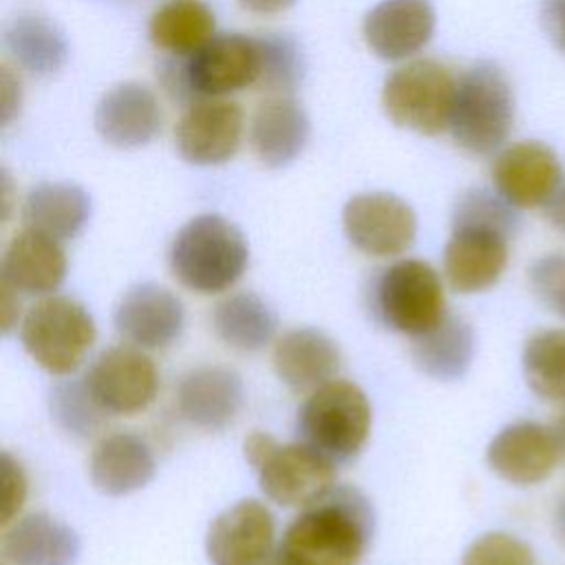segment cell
Here are the masks:
<instances>
[{
  "mask_svg": "<svg viewBox=\"0 0 565 565\" xmlns=\"http://www.w3.org/2000/svg\"><path fill=\"white\" fill-rule=\"evenodd\" d=\"M373 536V508L351 488H333L285 530L274 565H358Z\"/></svg>",
  "mask_w": 565,
  "mask_h": 565,
  "instance_id": "6da1fadb",
  "label": "cell"
},
{
  "mask_svg": "<svg viewBox=\"0 0 565 565\" xmlns=\"http://www.w3.org/2000/svg\"><path fill=\"white\" fill-rule=\"evenodd\" d=\"M168 260L183 287L196 294H218L243 276L249 247L232 221L218 214H201L174 234Z\"/></svg>",
  "mask_w": 565,
  "mask_h": 565,
  "instance_id": "7a4b0ae2",
  "label": "cell"
},
{
  "mask_svg": "<svg viewBox=\"0 0 565 565\" xmlns=\"http://www.w3.org/2000/svg\"><path fill=\"white\" fill-rule=\"evenodd\" d=\"M514 115L516 99L508 73L497 62L481 60L457 79L448 130L459 148L486 157L505 146Z\"/></svg>",
  "mask_w": 565,
  "mask_h": 565,
  "instance_id": "3957f363",
  "label": "cell"
},
{
  "mask_svg": "<svg viewBox=\"0 0 565 565\" xmlns=\"http://www.w3.org/2000/svg\"><path fill=\"white\" fill-rule=\"evenodd\" d=\"M305 444L331 461L353 459L371 433V404L364 391L347 380H329L311 391L298 413Z\"/></svg>",
  "mask_w": 565,
  "mask_h": 565,
  "instance_id": "277c9868",
  "label": "cell"
},
{
  "mask_svg": "<svg viewBox=\"0 0 565 565\" xmlns=\"http://www.w3.org/2000/svg\"><path fill=\"white\" fill-rule=\"evenodd\" d=\"M97 335L84 305L68 296H46L20 322V342L31 360L51 375L75 371Z\"/></svg>",
  "mask_w": 565,
  "mask_h": 565,
  "instance_id": "5b68a950",
  "label": "cell"
},
{
  "mask_svg": "<svg viewBox=\"0 0 565 565\" xmlns=\"http://www.w3.org/2000/svg\"><path fill=\"white\" fill-rule=\"evenodd\" d=\"M457 79L437 60H413L393 71L382 88V106L388 119L419 135H439L450 128Z\"/></svg>",
  "mask_w": 565,
  "mask_h": 565,
  "instance_id": "8992f818",
  "label": "cell"
},
{
  "mask_svg": "<svg viewBox=\"0 0 565 565\" xmlns=\"http://www.w3.org/2000/svg\"><path fill=\"white\" fill-rule=\"evenodd\" d=\"M375 318L408 335H422L446 318V296L439 274L426 260L406 258L386 267L373 282Z\"/></svg>",
  "mask_w": 565,
  "mask_h": 565,
  "instance_id": "52a82bcc",
  "label": "cell"
},
{
  "mask_svg": "<svg viewBox=\"0 0 565 565\" xmlns=\"http://www.w3.org/2000/svg\"><path fill=\"white\" fill-rule=\"evenodd\" d=\"M263 77L260 38L243 33H221L190 55L179 79L188 93L201 97H223L247 86H258Z\"/></svg>",
  "mask_w": 565,
  "mask_h": 565,
  "instance_id": "ba28073f",
  "label": "cell"
},
{
  "mask_svg": "<svg viewBox=\"0 0 565 565\" xmlns=\"http://www.w3.org/2000/svg\"><path fill=\"white\" fill-rule=\"evenodd\" d=\"M84 384L104 413L135 415L154 402L159 373L141 349L121 344L97 355Z\"/></svg>",
  "mask_w": 565,
  "mask_h": 565,
  "instance_id": "9c48e42d",
  "label": "cell"
},
{
  "mask_svg": "<svg viewBox=\"0 0 565 565\" xmlns=\"http://www.w3.org/2000/svg\"><path fill=\"white\" fill-rule=\"evenodd\" d=\"M494 190L516 210H536L563 181V163L556 150L539 139L503 146L490 168Z\"/></svg>",
  "mask_w": 565,
  "mask_h": 565,
  "instance_id": "30bf717a",
  "label": "cell"
},
{
  "mask_svg": "<svg viewBox=\"0 0 565 565\" xmlns=\"http://www.w3.org/2000/svg\"><path fill=\"white\" fill-rule=\"evenodd\" d=\"M505 230L481 223H452L444 247V276L457 294H481L499 282L510 260Z\"/></svg>",
  "mask_w": 565,
  "mask_h": 565,
  "instance_id": "8fae6325",
  "label": "cell"
},
{
  "mask_svg": "<svg viewBox=\"0 0 565 565\" xmlns=\"http://www.w3.org/2000/svg\"><path fill=\"white\" fill-rule=\"evenodd\" d=\"M347 238L364 254L386 258L406 252L417 234L413 207L391 192H364L342 210Z\"/></svg>",
  "mask_w": 565,
  "mask_h": 565,
  "instance_id": "7c38bea8",
  "label": "cell"
},
{
  "mask_svg": "<svg viewBox=\"0 0 565 565\" xmlns=\"http://www.w3.org/2000/svg\"><path fill=\"white\" fill-rule=\"evenodd\" d=\"M335 461L309 444H285L256 470L267 499L285 508H309L335 488Z\"/></svg>",
  "mask_w": 565,
  "mask_h": 565,
  "instance_id": "4fadbf2b",
  "label": "cell"
},
{
  "mask_svg": "<svg viewBox=\"0 0 565 565\" xmlns=\"http://www.w3.org/2000/svg\"><path fill=\"white\" fill-rule=\"evenodd\" d=\"M243 108L223 97H203L190 104L174 126L179 154L194 166L230 161L243 137Z\"/></svg>",
  "mask_w": 565,
  "mask_h": 565,
  "instance_id": "5bb4252c",
  "label": "cell"
},
{
  "mask_svg": "<svg viewBox=\"0 0 565 565\" xmlns=\"http://www.w3.org/2000/svg\"><path fill=\"white\" fill-rule=\"evenodd\" d=\"M561 455L552 426L532 419L503 426L486 448L490 470L512 486H536L545 481L554 472Z\"/></svg>",
  "mask_w": 565,
  "mask_h": 565,
  "instance_id": "9a60e30c",
  "label": "cell"
},
{
  "mask_svg": "<svg viewBox=\"0 0 565 565\" xmlns=\"http://www.w3.org/2000/svg\"><path fill=\"white\" fill-rule=\"evenodd\" d=\"M276 523L269 508L256 499H243L207 527L205 554L212 565H265L271 556Z\"/></svg>",
  "mask_w": 565,
  "mask_h": 565,
  "instance_id": "2e32d148",
  "label": "cell"
},
{
  "mask_svg": "<svg viewBox=\"0 0 565 565\" xmlns=\"http://www.w3.org/2000/svg\"><path fill=\"white\" fill-rule=\"evenodd\" d=\"M185 322L183 302L157 282L130 287L115 309L117 331L141 349H163L172 344Z\"/></svg>",
  "mask_w": 565,
  "mask_h": 565,
  "instance_id": "e0dca14e",
  "label": "cell"
},
{
  "mask_svg": "<svg viewBox=\"0 0 565 565\" xmlns=\"http://www.w3.org/2000/svg\"><path fill=\"white\" fill-rule=\"evenodd\" d=\"M366 46L386 62H399L422 51L435 33L430 0H382L362 22Z\"/></svg>",
  "mask_w": 565,
  "mask_h": 565,
  "instance_id": "ac0fdd59",
  "label": "cell"
},
{
  "mask_svg": "<svg viewBox=\"0 0 565 565\" xmlns=\"http://www.w3.org/2000/svg\"><path fill=\"white\" fill-rule=\"evenodd\" d=\"M95 128L117 148H141L161 130V108L154 93L139 82L110 88L95 108Z\"/></svg>",
  "mask_w": 565,
  "mask_h": 565,
  "instance_id": "d6986e66",
  "label": "cell"
},
{
  "mask_svg": "<svg viewBox=\"0 0 565 565\" xmlns=\"http://www.w3.org/2000/svg\"><path fill=\"white\" fill-rule=\"evenodd\" d=\"M309 117L291 95H269L249 124V146L267 168L291 163L309 141Z\"/></svg>",
  "mask_w": 565,
  "mask_h": 565,
  "instance_id": "ffe728a7",
  "label": "cell"
},
{
  "mask_svg": "<svg viewBox=\"0 0 565 565\" xmlns=\"http://www.w3.org/2000/svg\"><path fill=\"white\" fill-rule=\"evenodd\" d=\"M243 397L241 375L225 366H199L177 388L179 413L205 430L225 428L238 415Z\"/></svg>",
  "mask_w": 565,
  "mask_h": 565,
  "instance_id": "44dd1931",
  "label": "cell"
},
{
  "mask_svg": "<svg viewBox=\"0 0 565 565\" xmlns=\"http://www.w3.org/2000/svg\"><path fill=\"white\" fill-rule=\"evenodd\" d=\"M2 282L18 294L42 296L66 278V254L60 241L24 227L11 238L2 256Z\"/></svg>",
  "mask_w": 565,
  "mask_h": 565,
  "instance_id": "7402d4cb",
  "label": "cell"
},
{
  "mask_svg": "<svg viewBox=\"0 0 565 565\" xmlns=\"http://www.w3.org/2000/svg\"><path fill=\"white\" fill-rule=\"evenodd\" d=\"M157 470L150 446L132 433H113L97 441L88 459L95 490L108 497L130 494L143 488Z\"/></svg>",
  "mask_w": 565,
  "mask_h": 565,
  "instance_id": "603a6c76",
  "label": "cell"
},
{
  "mask_svg": "<svg viewBox=\"0 0 565 565\" xmlns=\"http://www.w3.org/2000/svg\"><path fill=\"white\" fill-rule=\"evenodd\" d=\"M276 375L294 391H316L333 380L340 366L335 342L311 327L282 333L271 353Z\"/></svg>",
  "mask_w": 565,
  "mask_h": 565,
  "instance_id": "cb8c5ba5",
  "label": "cell"
},
{
  "mask_svg": "<svg viewBox=\"0 0 565 565\" xmlns=\"http://www.w3.org/2000/svg\"><path fill=\"white\" fill-rule=\"evenodd\" d=\"M79 556V536L46 512L26 514L2 539V558L9 565H73Z\"/></svg>",
  "mask_w": 565,
  "mask_h": 565,
  "instance_id": "d4e9b609",
  "label": "cell"
},
{
  "mask_svg": "<svg viewBox=\"0 0 565 565\" xmlns=\"http://www.w3.org/2000/svg\"><path fill=\"white\" fill-rule=\"evenodd\" d=\"M90 218V196L75 183L46 181L22 203V223L55 241L75 238Z\"/></svg>",
  "mask_w": 565,
  "mask_h": 565,
  "instance_id": "484cf974",
  "label": "cell"
},
{
  "mask_svg": "<svg viewBox=\"0 0 565 565\" xmlns=\"http://www.w3.org/2000/svg\"><path fill=\"white\" fill-rule=\"evenodd\" d=\"M475 331L457 316H446L430 331L413 338L415 366L439 382L461 380L475 360Z\"/></svg>",
  "mask_w": 565,
  "mask_h": 565,
  "instance_id": "4316f807",
  "label": "cell"
},
{
  "mask_svg": "<svg viewBox=\"0 0 565 565\" xmlns=\"http://www.w3.org/2000/svg\"><path fill=\"white\" fill-rule=\"evenodd\" d=\"M214 13L203 0H168L148 22L150 42L172 55H192L214 38Z\"/></svg>",
  "mask_w": 565,
  "mask_h": 565,
  "instance_id": "83f0119b",
  "label": "cell"
},
{
  "mask_svg": "<svg viewBox=\"0 0 565 565\" xmlns=\"http://www.w3.org/2000/svg\"><path fill=\"white\" fill-rule=\"evenodd\" d=\"M216 335L236 351H260L276 333L274 309L252 291L230 294L212 311Z\"/></svg>",
  "mask_w": 565,
  "mask_h": 565,
  "instance_id": "f1b7e54d",
  "label": "cell"
},
{
  "mask_svg": "<svg viewBox=\"0 0 565 565\" xmlns=\"http://www.w3.org/2000/svg\"><path fill=\"white\" fill-rule=\"evenodd\" d=\"M4 46L24 71L33 75L57 73L68 57L62 29L44 15H20L4 29Z\"/></svg>",
  "mask_w": 565,
  "mask_h": 565,
  "instance_id": "f546056e",
  "label": "cell"
},
{
  "mask_svg": "<svg viewBox=\"0 0 565 565\" xmlns=\"http://www.w3.org/2000/svg\"><path fill=\"white\" fill-rule=\"evenodd\" d=\"M527 388L545 402H565V329L532 333L521 353Z\"/></svg>",
  "mask_w": 565,
  "mask_h": 565,
  "instance_id": "4dcf8cb0",
  "label": "cell"
},
{
  "mask_svg": "<svg viewBox=\"0 0 565 565\" xmlns=\"http://www.w3.org/2000/svg\"><path fill=\"white\" fill-rule=\"evenodd\" d=\"M263 44V77L260 84L271 95H289L302 79V55L296 42L287 35L269 33Z\"/></svg>",
  "mask_w": 565,
  "mask_h": 565,
  "instance_id": "1f68e13d",
  "label": "cell"
},
{
  "mask_svg": "<svg viewBox=\"0 0 565 565\" xmlns=\"http://www.w3.org/2000/svg\"><path fill=\"white\" fill-rule=\"evenodd\" d=\"M51 413L64 430L79 437L93 435L99 428L104 415L84 382H64L55 386L51 395Z\"/></svg>",
  "mask_w": 565,
  "mask_h": 565,
  "instance_id": "d6a6232c",
  "label": "cell"
},
{
  "mask_svg": "<svg viewBox=\"0 0 565 565\" xmlns=\"http://www.w3.org/2000/svg\"><path fill=\"white\" fill-rule=\"evenodd\" d=\"M461 565H534V552L523 539L492 530L466 547Z\"/></svg>",
  "mask_w": 565,
  "mask_h": 565,
  "instance_id": "836d02e7",
  "label": "cell"
},
{
  "mask_svg": "<svg viewBox=\"0 0 565 565\" xmlns=\"http://www.w3.org/2000/svg\"><path fill=\"white\" fill-rule=\"evenodd\" d=\"M527 282L536 300L565 320V252H550L527 267Z\"/></svg>",
  "mask_w": 565,
  "mask_h": 565,
  "instance_id": "e575fe53",
  "label": "cell"
},
{
  "mask_svg": "<svg viewBox=\"0 0 565 565\" xmlns=\"http://www.w3.org/2000/svg\"><path fill=\"white\" fill-rule=\"evenodd\" d=\"M0 468H2V516L0 519L4 525H9L24 505L29 481L20 461L13 459L7 450L2 452Z\"/></svg>",
  "mask_w": 565,
  "mask_h": 565,
  "instance_id": "d590c367",
  "label": "cell"
},
{
  "mask_svg": "<svg viewBox=\"0 0 565 565\" xmlns=\"http://www.w3.org/2000/svg\"><path fill=\"white\" fill-rule=\"evenodd\" d=\"M539 24L547 42L565 53V0H543L539 9Z\"/></svg>",
  "mask_w": 565,
  "mask_h": 565,
  "instance_id": "8d00e7d4",
  "label": "cell"
},
{
  "mask_svg": "<svg viewBox=\"0 0 565 565\" xmlns=\"http://www.w3.org/2000/svg\"><path fill=\"white\" fill-rule=\"evenodd\" d=\"M278 441L269 435V433H263V430H254L252 435L245 437V444H243V455L247 459V463L258 470L265 459L276 450Z\"/></svg>",
  "mask_w": 565,
  "mask_h": 565,
  "instance_id": "74e56055",
  "label": "cell"
},
{
  "mask_svg": "<svg viewBox=\"0 0 565 565\" xmlns=\"http://www.w3.org/2000/svg\"><path fill=\"white\" fill-rule=\"evenodd\" d=\"M20 79L11 73V68L2 66V124L7 126L13 115L20 110Z\"/></svg>",
  "mask_w": 565,
  "mask_h": 565,
  "instance_id": "f35d334b",
  "label": "cell"
},
{
  "mask_svg": "<svg viewBox=\"0 0 565 565\" xmlns=\"http://www.w3.org/2000/svg\"><path fill=\"white\" fill-rule=\"evenodd\" d=\"M543 216H545V221H547L558 234L565 236V177H563V181L558 183V188H556V192L552 194V199L545 203Z\"/></svg>",
  "mask_w": 565,
  "mask_h": 565,
  "instance_id": "ab89813d",
  "label": "cell"
},
{
  "mask_svg": "<svg viewBox=\"0 0 565 565\" xmlns=\"http://www.w3.org/2000/svg\"><path fill=\"white\" fill-rule=\"evenodd\" d=\"M2 289V298H0V320H2V333H9L20 318V300H18V291L11 289L9 285L0 282Z\"/></svg>",
  "mask_w": 565,
  "mask_h": 565,
  "instance_id": "60d3db41",
  "label": "cell"
},
{
  "mask_svg": "<svg viewBox=\"0 0 565 565\" xmlns=\"http://www.w3.org/2000/svg\"><path fill=\"white\" fill-rule=\"evenodd\" d=\"M296 0H238V4L256 15H276L287 11Z\"/></svg>",
  "mask_w": 565,
  "mask_h": 565,
  "instance_id": "b9f144b4",
  "label": "cell"
},
{
  "mask_svg": "<svg viewBox=\"0 0 565 565\" xmlns=\"http://www.w3.org/2000/svg\"><path fill=\"white\" fill-rule=\"evenodd\" d=\"M554 527H556V534L565 541V494L558 499L554 508Z\"/></svg>",
  "mask_w": 565,
  "mask_h": 565,
  "instance_id": "7bdbcfd3",
  "label": "cell"
},
{
  "mask_svg": "<svg viewBox=\"0 0 565 565\" xmlns=\"http://www.w3.org/2000/svg\"><path fill=\"white\" fill-rule=\"evenodd\" d=\"M552 430H554V437H556V441L561 446V452L565 455V411L552 422Z\"/></svg>",
  "mask_w": 565,
  "mask_h": 565,
  "instance_id": "ee69618b",
  "label": "cell"
}]
</instances>
